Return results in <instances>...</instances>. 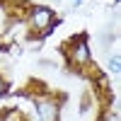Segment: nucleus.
<instances>
[{
  "label": "nucleus",
  "mask_w": 121,
  "mask_h": 121,
  "mask_svg": "<svg viewBox=\"0 0 121 121\" xmlns=\"http://www.w3.org/2000/svg\"><path fill=\"white\" fill-rule=\"evenodd\" d=\"M63 24V17H58L48 5H29L27 7V27L39 39H46L53 34V29Z\"/></svg>",
  "instance_id": "1"
},
{
  "label": "nucleus",
  "mask_w": 121,
  "mask_h": 121,
  "mask_svg": "<svg viewBox=\"0 0 121 121\" xmlns=\"http://www.w3.org/2000/svg\"><path fill=\"white\" fill-rule=\"evenodd\" d=\"M63 53H65V60L70 68L75 70H85L92 65V48H90V41H87V34H75L70 36V41L63 46Z\"/></svg>",
  "instance_id": "2"
},
{
  "label": "nucleus",
  "mask_w": 121,
  "mask_h": 121,
  "mask_svg": "<svg viewBox=\"0 0 121 121\" xmlns=\"http://www.w3.org/2000/svg\"><path fill=\"white\" fill-rule=\"evenodd\" d=\"M34 109H36L39 121H60V99L53 95L34 97Z\"/></svg>",
  "instance_id": "3"
},
{
  "label": "nucleus",
  "mask_w": 121,
  "mask_h": 121,
  "mask_svg": "<svg viewBox=\"0 0 121 121\" xmlns=\"http://www.w3.org/2000/svg\"><path fill=\"white\" fill-rule=\"evenodd\" d=\"M107 68H109V73H112V75H121V53H116V51L109 53Z\"/></svg>",
  "instance_id": "4"
},
{
  "label": "nucleus",
  "mask_w": 121,
  "mask_h": 121,
  "mask_svg": "<svg viewBox=\"0 0 121 121\" xmlns=\"http://www.w3.org/2000/svg\"><path fill=\"white\" fill-rule=\"evenodd\" d=\"M99 121H121V116H119L116 109L112 107V109H104V112H102V119H99Z\"/></svg>",
  "instance_id": "5"
},
{
  "label": "nucleus",
  "mask_w": 121,
  "mask_h": 121,
  "mask_svg": "<svg viewBox=\"0 0 121 121\" xmlns=\"http://www.w3.org/2000/svg\"><path fill=\"white\" fill-rule=\"evenodd\" d=\"M7 95H10V82H7L5 75H0V99L7 97Z\"/></svg>",
  "instance_id": "6"
},
{
  "label": "nucleus",
  "mask_w": 121,
  "mask_h": 121,
  "mask_svg": "<svg viewBox=\"0 0 121 121\" xmlns=\"http://www.w3.org/2000/svg\"><path fill=\"white\" fill-rule=\"evenodd\" d=\"M85 5V0H70V10H78V7H82Z\"/></svg>",
  "instance_id": "7"
},
{
  "label": "nucleus",
  "mask_w": 121,
  "mask_h": 121,
  "mask_svg": "<svg viewBox=\"0 0 121 121\" xmlns=\"http://www.w3.org/2000/svg\"><path fill=\"white\" fill-rule=\"evenodd\" d=\"M0 121H5V112H3V109H0Z\"/></svg>",
  "instance_id": "8"
},
{
  "label": "nucleus",
  "mask_w": 121,
  "mask_h": 121,
  "mask_svg": "<svg viewBox=\"0 0 121 121\" xmlns=\"http://www.w3.org/2000/svg\"><path fill=\"white\" fill-rule=\"evenodd\" d=\"M0 5H3V0H0Z\"/></svg>",
  "instance_id": "9"
}]
</instances>
